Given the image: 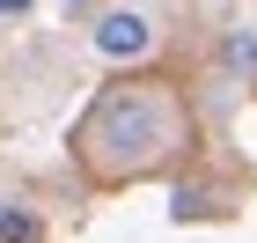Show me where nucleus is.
Returning <instances> with one entry per match:
<instances>
[{"instance_id": "nucleus-1", "label": "nucleus", "mask_w": 257, "mask_h": 243, "mask_svg": "<svg viewBox=\"0 0 257 243\" xmlns=\"http://www.w3.org/2000/svg\"><path fill=\"white\" fill-rule=\"evenodd\" d=\"M66 147H74V170L88 184H103V192L110 184H147L162 170L191 162L198 118H191V96L169 74L140 66V74H110L96 96L81 103Z\"/></svg>"}, {"instance_id": "nucleus-2", "label": "nucleus", "mask_w": 257, "mask_h": 243, "mask_svg": "<svg viewBox=\"0 0 257 243\" xmlns=\"http://www.w3.org/2000/svg\"><path fill=\"white\" fill-rule=\"evenodd\" d=\"M81 30H88V52L110 74H140L169 52V8L162 0H96V15Z\"/></svg>"}, {"instance_id": "nucleus-3", "label": "nucleus", "mask_w": 257, "mask_h": 243, "mask_svg": "<svg viewBox=\"0 0 257 243\" xmlns=\"http://www.w3.org/2000/svg\"><path fill=\"white\" fill-rule=\"evenodd\" d=\"M213 59L228 81H242V89H257V0H235L228 8V22H220V44Z\"/></svg>"}, {"instance_id": "nucleus-4", "label": "nucleus", "mask_w": 257, "mask_h": 243, "mask_svg": "<svg viewBox=\"0 0 257 243\" xmlns=\"http://www.w3.org/2000/svg\"><path fill=\"white\" fill-rule=\"evenodd\" d=\"M0 243H44V214H30L22 199H0Z\"/></svg>"}, {"instance_id": "nucleus-5", "label": "nucleus", "mask_w": 257, "mask_h": 243, "mask_svg": "<svg viewBox=\"0 0 257 243\" xmlns=\"http://www.w3.org/2000/svg\"><path fill=\"white\" fill-rule=\"evenodd\" d=\"M30 15H37V0H0V30H22Z\"/></svg>"}, {"instance_id": "nucleus-6", "label": "nucleus", "mask_w": 257, "mask_h": 243, "mask_svg": "<svg viewBox=\"0 0 257 243\" xmlns=\"http://www.w3.org/2000/svg\"><path fill=\"white\" fill-rule=\"evenodd\" d=\"M59 15H66V22H74V30H81V22L96 15V0H59Z\"/></svg>"}]
</instances>
